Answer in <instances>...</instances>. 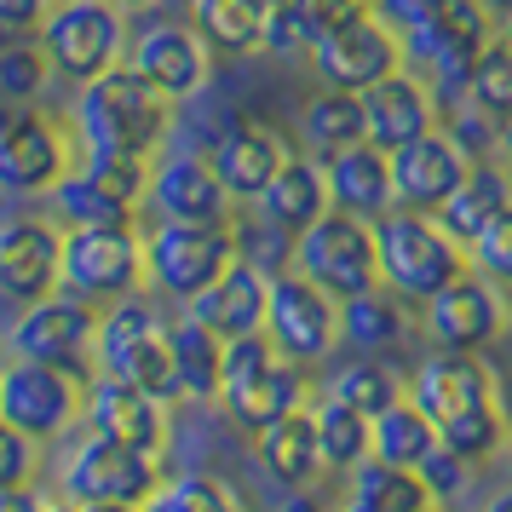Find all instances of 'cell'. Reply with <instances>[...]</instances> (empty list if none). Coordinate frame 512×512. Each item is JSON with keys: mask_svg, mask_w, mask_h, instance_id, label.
<instances>
[{"mask_svg": "<svg viewBox=\"0 0 512 512\" xmlns=\"http://www.w3.org/2000/svg\"><path fill=\"white\" fill-rule=\"evenodd\" d=\"M403 397L432 420L438 443L455 449L466 466H484L489 455H501L507 397H501V380H495V369H489L478 351H432L409 374Z\"/></svg>", "mask_w": 512, "mask_h": 512, "instance_id": "1", "label": "cell"}, {"mask_svg": "<svg viewBox=\"0 0 512 512\" xmlns=\"http://www.w3.org/2000/svg\"><path fill=\"white\" fill-rule=\"evenodd\" d=\"M70 133L81 156H133L150 162L173 133V98H162L144 75H133L127 64L81 81L70 110Z\"/></svg>", "mask_w": 512, "mask_h": 512, "instance_id": "2", "label": "cell"}, {"mask_svg": "<svg viewBox=\"0 0 512 512\" xmlns=\"http://www.w3.org/2000/svg\"><path fill=\"white\" fill-rule=\"evenodd\" d=\"M374 225V259H380V282L392 288L397 300H432L443 282L466 271V248L443 231L432 213L420 208H386Z\"/></svg>", "mask_w": 512, "mask_h": 512, "instance_id": "3", "label": "cell"}, {"mask_svg": "<svg viewBox=\"0 0 512 512\" xmlns=\"http://www.w3.org/2000/svg\"><path fill=\"white\" fill-rule=\"evenodd\" d=\"M156 484H162V455L116 443L104 432H81L58 466L64 507H144Z\"/></svg>", "mask_w": 512, "mask_h": 512, "instance_id": "4", "label": "cell"}, {"mask_svg": "<svg viewBox=\"0 0 512 512\" xmlns=\"http://www.w3.org/2000/svg\"><path fill=\"white\" fill-rule=\"evenodd\" d=\"M127 35H133L127 12L110 0H52L41 29H35V47L58 81L81 87L127 58Z\"/></svg>", "mask_w": 512, "mask_h": 512, "instance_id": "5", "label": "cell"}, {"mask_svg": "<svg viewBox=\"0 0 512 512\" xmlns=\"http://www.w3.org/2000/svg\"><path fill=\"white\" fill-rule=\"evenodd\" d=\"M156 305L133 294L98 305V328H93V363L98 374H121L144 392H156L162 403H179V380H173V357H167V334Z\"/></svg>", "mask_w": 512, "mask_h": 512, "instance_id": "6", "label": "cell"}, {"mask_svg": "<svg viewBox=\"0 0 512 512\" xmlns=\"http://www.w3.org/2000/svg\"><path fill=\"white\" fill-rule=\"evenodd\" d=\"M495 18H489L478 0H432V12L415 29H403V58L420 64L432 75V98L438 104H461L466 98V75L478 64V52L489 47Z\"/></svg>", "mask_w": 512, "mask_h": 512, "instance_id": "7", "label": "cell"}, {"mask_svg": "<svg viewBox=\"0 0 512 512\" xmlns=\"http://www.w3.org/2000/svg\"><path fill=\"white\" fill-rule=\"evenodd\" d=\"M58 288H70L81 300H121L144 288V236L133 225H64L58 242Z\"/></svg>", "mask_w": 512, "mask_h": 512, "instance_id": "8", "label": "cell"}, {"mask_svg": "<svg viewBox=\"0 0 512 512\" xmlns=\"http://www.w3.org/2000/svg\"><path fill=\"white\" fill-rule=\"evenodd\" d=\"M288 265L311 277L317 288H328L334 300L363 294L380 282V259H374V225L357 219L346 208H323L288 248Z\"/></svg>", "mask_w": 512, "mask_h": 512, "instance_id": "9", "label": "cell"}, {"mask_svg": "<svg viewBox=\"0 0 512 512\" xmlns=\"http://www.w3.org/2000/svg\"><path fill=\"white\" fill-rule=\"evenodd\" d=\"M236 259V231L202 225V219H156V231H144V282L162 288L167 300L185 305L196 288H208L225 265Z\"/></svg>", "mask_w": 512, "mask_h": 512, "instance_id": "10", "label": "cell"}, {"mask_svg": "<svg viewBox=\"0 0 512 512\" xmlns=\"http://www.w3.org/2000/svg\"><path fill=\"white\" fill-rule=\"evenodd\" d=\"M75 133L35 104H0V190L6 196H47L75 167Z\"/></svg>", "mask_w": 512, "mask_h": 512, "instance_id": "11", "label": "cell"}, {"mask_svg": "<svg viewBox=\"0 0 512 512\" xmlns=\"http://www.w3.org/2000/svg\"><path fill=\"white\" fill-rule=\"evenodd\" d=\"M93 328H98L93 300H81L70 288H52V294H41V300H29L18 311V323L6 328V351L87 380L93 374Z\"/></svg>", "mask_w": 512, "mask_h": 512, "instance_id": "12", "label": "cell"}, {"mask_svg": "<svg viewBox=\"0 0 512 512\" xmlns=\"http://www.w3.org/2000/svg\"><path fill=\"white\" fill-rule=\"evenodd\" d=\"M259 328L277 346V357H288V363H323L328 351L340 346V300L288 265L265 288V323Z\"/></svg>", "mask_w": 512, "mask_h": 512, "instance_id": "13", "label": "cell"}, {"mask_svg": "<svg viewBox=\"0 0 512 512\" xmlns=\"http://www.w3.org/2000/svg\"><path fill=\"white\" fill-rule=\"evenodd\" d=\"M81 397H87V380L70 369L29 363V357H12L0 369V420L18 426L35 443L64 438L75 420H81Z\"/></svg>", "mask_w": 512, "mask_h": 512, "instance_id": "14", "label": "cell"}, {"mask_svg": "<svg viewBox=\"0 0 512 512\" xmlns=\"http://www.w3.org/2000/svg\"><path fill=\"white\" fill-rule=\"evenodd\" d=\"M420 317H426V334L438 351H484L489 340H501L512 305L501 294V282L484 277L478 265H466L432 300H420Z\"/></svg>", "mask_w": 512, "mask_h": 512, "instance_id": "15", "label": "cell"}, {"mask_svg": "<svg viewBox=\"0 0 512 512\" xmlns=\"http://www.w3.org/2000/svg\"><path fill=\"white\" fill-rule=\"evenodd\" d=\"M121 64H127L133 75H144L162 98L185 104V98H196L202 87H208L213 52L190 24H179V18H156V24H144L139 35H127V58H121Z\"/></svg>", "mask_w": 512, "mask_h": 512, "instance_id": "16", "label": "cell"}, {"mask_svg": "<svg viewBox=\"0 0 512 512\" xmlns=\"http://www.w3.org/2000/svg\"><path fill=\"white\" fill-rule=\"evenodd\" d=\"M305 58H311V70H317V81H323V87L363 93L369 81H380V75H392L397 64H403V41H397V35L380 24L374 12H357L351 24L317 35Z\"/></svg>", "mask_w": 512, "mask_h": 512, "instance_id": "17", "label": "cell"}, {"mask_svg": "<svg viewBox=\"0 0 512 512\" xmlns=\"http://www.w3.org/2000/svg\"><path fill=\"white\" fill-rule=\"evenodd\" d=\"M144 208L156 219H202V225H225L236 196L219 185V173L202 150H173V156H150V185H144Z\"/></svg>", "mask_w": 512, "mask_h": 512, "instance_id": "18", "label": "cell"}, {"mask_svg": "<svg viewBox=\"0 0 512 512\" xmlns=\"http://www.w3.org/2000/svg\"><path fill=\"white\" fill-rule=\"evenodd\" d=\"M81 420H87V432H104L133 449H156V455L167 449V403L121 374H87Z\"/></svg>", "mask_w": 512, "mask_h": 512, "instance_id": "19", "label": "cell"}, {"mask_svg": "<svg viewBox=\"0 0 512 512\" xmlns=\"http://www.w3.org/2000/svg\"><path fill=\"white\" fill-rule=\"evenodd\" d=\"M386 167H392V202L397 208H420V213H438V202L461 185L466 150L443 127H426L415 139H403L386 150Z\"/></svg>", "mask_w": 512, "mask_h": 512, "instance_id": "20", "label": "cell"}, {"mask_svg": "<svg viewBox=\"0 0 512 512\" xmlns=\"http://www.w3.org/2000/svg\"><path fill=\"white\" fill-rule=\"evenodd\" d=\"M58 242H64L58 219L6 213L0 219V300L29 305L52 294L58 288Z\"/></svg>", "mask_w": 512, "mask_h": 512, "instance_id": "21", "label": "cell"}, {"mask_svg": "<svg viewBox=\"0 0 512 512\" xmlns=\"http://www.w3.org/2000/svg\"><path fill=\"white\" fill-rule=\"evenodd\" d=\"M363 139L380 144V150H392V144L415 139L426 127H438V98H432V81L415 70H403L397 64L392 75H380L363 87Z\"/></svg>", "mask_w": 512, "mask_h": 512, "instance_id": "22", "label": "cell"}, {"mask_svg": "<svg viewBox=\"0 0 512 512\" xmlns=\"http://www.w3.org/2000/svg\"><path fill=\"white\" fill-rule=\"evenodd\" d=\"M213 162V173H219V185L231 190L236 202H254L259 190L271 185V173L282 167V156H288V144L271 133V127H259V121L248 116H231L219 133L208 139V150H202Z\"/></svg>", "mask_w": 512, "mask_h": 512, "instance_id": "23", "label": "cell"}, {"mask_svg": "<svg viewBox=\"0 0 512 512\" xmlns=\"http://www.w3.org/2000/svg\"><path fill=\"white\" fill-rule=\"evenodd\" d=\"M265 288H271V271L254 265L248 254H236L208 288H196L185 300V311L196 323H208L219 340H231V334H248V328L265 323Z\"/></svg>", "mask_w": 512, "mask_h": 512, "instance_id": "24", "label": "cell"}, {"mask_svg": "<svg viewBox=\"0 0 512 512\" xmlns=\"http://www.w3.org/2000/svg\"><path fill=\"white\" fill-rule=\"evenodd\" d=\"M323 162V185H328V208H346L357 219H380L392 208V167H386V150L369 139L346 144L334 156H317Z\"/></svg>", "mask_w": 512, "mask_h": 512, "instance_id": "25", "label": "cell"}, {"mask_svg": "<svg viewBox=\"0 0 512 512\" xmlns=\"http://www.w3.org/2000/svg\"><path fill=\"white\" fill-rule=\"evenodd\" d=\"M254 455L277 489H311L323 478V449H317V420H311V409L300 403L288 415L265 420L254 432Z\"/></svg>", "mask_w": 512, "mask_h": 512, "instance_id": "26", "label": "cell"}, {"mask_svg": "<svg viewBox=\"0 0 512 512\" xmlns=\"http://www.w3.org/2000/svg\"><path fill=\"white\" fill-rule=\"evenodd\" d=\"M259 213H265V225L282 236H300L317 213L328 208V185H323V162L317 156H282V167L271 173V185L254 196Z\"/></svg>", "mask_w": 512, "mask_h": 512, "instance_id": "27", "label": "cell"}, {"mask_svg": "<svg viewBox=\"0 0 512 512\" xmlns=\"http://www.w3.org/2000/svg\"><path fill=\"white\" fill-rule=\"evenodd\" d=\"M507 202H512V167L478 156V162L461 173V185H455V190L438 202V213H432V219H438L443 231H449V236L466 248V242L484 231V225H489L501 208H507Z\"/></svg>", "mask_w": 512, "mask_h": 512, "instance_id": "28", "label": "cell"}, {"mask_svg": "<svg viewBox=\"0 0 512 512\" xmlns=\"http://www.w3.org/2000/svg\"><path fill=\"white\" fill-rule=\"evenodd\" d=\"M305 363H288V357H277V363H265V369L248 380V386H236V392H225L219 403H225V415L254 438L265 420H277L288 415V409H300L305 403Z\"/></svg>", "mask_w": 512, "mask_h": 512, "instance_id": "29", "label": "cell"}, {"mask_svg": "<svg viewBox=\"0 0 512 512\" xmlns=\"http://www.w3.org/2000/svg\"><path fill=\"white\" fill-rule=\"evenodd\" d=\"M162 334H167V357H173L179 397L185 403H219V357H225V340L208 323H196L190 311L179 323H167Z\"/></svg>", "mask_w": 512, "mask_h": 512, "instance_id": "30", "label": "cell"}, {"mask_svg": "<svg viewBox=\"0 0 512 512\" xmlns=\"http://www.w3.org/2000/svg\"><path fill=\"white\" fill-rule=\"evenodd\" d=\"M47 208H52L58 225H133V219H139V208L121 202L116 190L104 185L81 156H75V167L47 190Z\"/></svg>", "mask_w": 512, "mask_h": 512, "instance_id": "31", "label": "cell"}, {"mask_svg": "<svg viewBox=\"0 0 512 512\" xmlns=\"http://www.w3.org/2000/svg\"><path fill=\"white\" fill-rule=\"evenodd\" d=\"M351 512H426L432 507V489L420 484L415 466H392L369 455V461L351 466V495H346Z\"/></svg>", "mask_w": 512, "mask_h": 512, "instance_id": "32", "label": "cell"}, {"mask_svg": "<svg viewBox=\"0 0 512 512\" xmlns=\"http://www.w3.org/2000/svg\"><path fill=\"white\" fill-rule=\"evenodd\" d=\"M265 6L271 0H190V29L208 41V52L248 58V52H259Z\"/></svg>", "mask_w": 512, "mask_h": 512, "instance_id": "33", "label": "cell"}, {"mask_svg": "<svg viewBox=\"0 0 512 512\" xmlns=\"http://www.w3.org/2000/svg\"><path fill=\"white\" fill-rule=\"evenodd\" d=\"M403 328H409V317H403V300H397L386 282H374V288H363V294H346L340 300V340L357 351H386L403 340Z\"/></svg>", "mask_w": 512, "mask_h": 512, "instance_id": "34", "label": "cell"}, {"mask_svg": "<svg viewBox=\"0 0 512 512\" xmlns=\"http://www.w3.org/2000/svg\"><path fill=\"white\" fill-rule=\"evenodd\" d=\"M432 443H438V432H432V420L420 415L409 397H397V403H386L380 415H369V455H380V461L420 466Z\"/></svg>", "mask_w": 512, "mask_h": 512, "instance_id": "35", "label": "cell"}, {"mask_svg": "<svg viewBox=\"0 0 512 512\" xmlns=\"http://www.w3.org/2000/svg\"><path fill=\"white\" fill-rule=\"evenodd\" d=\"M300 139L311 144V156H334V150L357 144L363 139V98L346 93V87H323V93L305 104Z\"/></svg>", "mask_w": 512, "mask_h": 512, "instance_id": "36", "label": "cell"}, {"mask_svg": "<svg viewBox=\"0 0 512 512\" xmlns=\"http://www.w3.org/2000/svg\"><path fill=\"white\" fill-rule=\"evenodd\" d=\"M317 449H323V472H351L357 461H369V415L351 409L340 397H323L317 409Z\"/></svg>", "mask_w": 512, "mask_h": 512, "instance_id": "37", "label": "cell"}, {"mask_svg": "<svg viewBox=\"0 0 512 512\" xmlns=\"http://www.w3.org/2000/svg\"><path fill=\"white\" fill-rule=\"evenodd\" d=\"M472 110H484L489 121H507L512 116V41L489 35V47L478 52V64L466 75V98Z\"/></svg>", "mask_w": 512, "mask_h": 512, "instance_id": "38", "label": "cell"}, {"mask_svg": "<svg viewBox=\"0 0 512 512\" xmlns=\"http://www.w3.org/2000/svg\"><path fill=\"white\" fill-rule=\"evenodd\" d=\"M150 512H231L236 507V489L213 472H185V478H162L150 489Z\"/></svg>", "mask_w": 512, "mask_h": 512, "instance_id": "39", "label": "cell"}, {"mask_svg": "<svg viewBox=\"0 0 512 512\" xmlns=\"http://www.w3.org/2000/svg\"><path fill=\"white\" fill-rule=\"evenodd\" d=\"M328 397H340V403L363 409V415H380L386 403L403 397V374H392L386 363H346L328 380Z\"/></svg>", "mask_w": 512, "mask_h": 512, "instance_id": "40", "label": "cell"}, {"mask_svg": "<svg viewBox=\"0 0 512 512\" xmlns=\"http://www.w3.org/2000/svg\"><path fill=\"white\" fill-rule=\"evenodd\" d=\"M466 265H478V271L495 277V282H512V202L466 242Z\"/></svg>", "mask_w": 512, "mask_h": 512, "instance_id": "41", "label": "cell"}, {"mask_svg": "<svg viewBox=\"0 0 512 512\" xmlns=\"http://www.w3.org/2000/svg\"><path fill=\"white\" fill-rule=\"evenodd\" d=\"M47 58H41V47H12L0 52V98H35L41 87H47Z\"/></svg>", "mask_w": 512, "mask_h": 512, "instance_id": "42", "label": "cell"}, {"mask_svg": "<svg viewBox=\"0 0 512 512\" xmlns=\"http://www.w3.org/2000/svg\"><path fill=\"white\" fill-rule=\"evenodd\" d=\"M415 472H420V484L432 489V507H438V501H455V495L466 489V472H472V466H466L455 449L432 443V449H426V461H420Z\"/></svg>", "mask_w": 512, "mask_h": 512, "instance_id": "43", "label": "cell"}, {"mask_svg": "<svg viewBox=\"0 0 512 512\" xmlns=\"http://www.w3.org/2000/svg\"><path fill=\"white\" fill-rule=\"evenodd\" d=\"M449 110H455V116H449V127H443V133L466 150V162L489 156V150H495V139H501V121H489L484 110H472V104H449Z\"/></svg>", "mask_w": 512, "mask_h": 512, "instance_id": "44", "label": "cell"}, {"mask_svg": "<svg viewBox=\"0 0 512 512\" xmlns=\"http://www.w3.org/2000/svg\"><path fill=\"white\" fill-rule=\"evenodd\" d=\"M294 6V18H300L305 41H317V35H328V29L351 24L357 12H369V0H288Z\"/></svg>", "mask_w": 512, "mask_h": 512, "instance_id": "45", "label": "cell"}, {"mask_svg": "<svg viewBox=\"0 0 512 512\" xmlns=\"http://www.w3.org/2000/svg\"><path fill=\"white\" fill-rule=\"evenodd\" d=\"M35 466H41V443L0 420V484H29Z\"/></svg>", "mask_w": 512, "mask_h": 512, "instance_id": "46", "label": "cell"}, {"mask_svg": "<svg viewBox=\"0 0 512 512\" xmlns=\"http://www.w3.org/2000/svg\"><path fill=\"white\" fill-rule=\"evenodd\" d=\"M52 0H0V35H35Z\"/></svg>", "mask_w": 512, "mask_h": 512, "instance_id": "47", "label": "cell"}, {"mask_svg": "<svg viewBox=\"0 0 512 512\" xmlns=\"http://www.w3.org/2000/svg\"><path fill=\"white\" fill-rule=\"evenodd\" d=\"M369 12L392 29V35H403V29H415L420 18L432 12V0H369Z\"/></svg>", "mask_w": 512, "mask_h": 512, "instance_id": "48", "label": "cell"}, {"mask_svg": "<svg viewBox=\"0 0 512 512\" xmlns=\"http://www.w3.org/2000/svg\"><path fill=\"white\" fill-rule=\"evenodd\" d=\"M0 512H47V495L29 484H0Z\"/></svg>", "mask_w": 512, "mask_h": 512, "instance_id": "49", "label": "cell"}, {"mask_svg": "<svg viewBox=\"0 0 512 512\" xmlns=\"http://www.w3.org/2000/svg\"><path fill=\"white\" fill-rule=\"evenodd\" d=\"M495 144H501V156H507V167H512V116L501 121V139H495Z\"/></svg>", "mask_w": 512, "mask_h": 512, "instance_id": "50", "label": "cell"}, {"mask_svg": "<svg viewBox=\"0 0 512 512\" xmlns=\"http://www.w3.org/2000/svg\"><path fill=\"white\" fill-rule=\"evenodd\" d=\"M110 6H121V12H150V6H162V0H110Z\"/></svg>", "mask_w": 512, "mask_h": 512, "instance_id": "51", "label": "cell"}, {"mask_svg": "<svg viewBox=\"0 0 512 512\" xmlns=\"http://www.w3.org/2000/svg\"><path fill=\"white\" fill-rule=\"evenodd\" d=\"M489 512H512V489H501V495L489 501Z\"/></svg>", "mask_w": 512, "mask_h": 512, "instance_id": "52", "label": "cell"}, {"mask_svg": "<svg viewBox=\"0 0 512 512\" xmlns=\"http://www.w3.org/2000/svg\"><path fill=\"white\" fill-rule=\"evenodd\" d=\"M478 6H484V12H489V18H501V12H507V6H512V0H478Z\"/></svg>", "mask_w": 512, "mask_h": 512, "instance_id": "53", "label": "cell"}, {"mask_svg": "<svg viewBox=\"0 0 512 512\" xmlns=\"http://www.w3.org/2000/svg\"><path fill=\"white\" fill-rule=\"evenodd\" d=\"M501 41H512V6L501 12Z\"/></svg>", "mask_w": 512, "mask_h": 512, "instance_id": "54", "label": "cell"}, {"mask_svg": "<svg viewBox=\"0 0 512 512\" xmlns=\"http://www.w3.org/2000/svg\"><path fill=\"white\" fill-rule=\"evenodd\" d=\"M501 449H507V455H512V415H507V438H501Z\"/></svg>", "mask_w": 512, "mask_h": 512, "instance_id": "55", "label": "cell"}]
</instances>
